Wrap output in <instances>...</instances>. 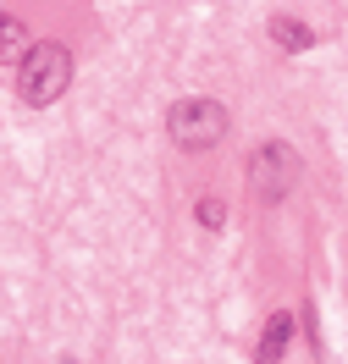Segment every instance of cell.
I'll use <instances>...</instances> for the list:
<instances>
[{
    "instance_id": "2",
    "label": "cell",
    "mask_w": 348,
    "mask_h": 364,
    "mask_svg": "<svg viewBox=\"0 0 348 364\" xmlns=\"http://www.w3.org/2000/svg\"><path fill=\"white\" fill-rule=\"evenodd\" d=\"M72 89V50L61 39H39L17 67V94L23 105H56Z\"/></svg>"
},
{
    "instance_id": "4",
    "label": "cell",
    "mask_w": 348,
    "mask_h": 364,
    "mask_svg": "<svg viewBox=\"0 0 348 364\" xmlns=\"http://www.w3.org/2000/svg\"><path fill=\"white\" fill-rule=\"evenodd\" d=\"M33 50V33L17 11H0V67H23V55Z\"/></svg>"
},
{
    "instance_id": "8",
    "label": "cell",
    "mask_w": 348,
    "mask_h": 364,
    "mask_svg": "<svg viewBox=\"0 0 348 364\" xmlns=\"http://www.w3.org/2000/svg\"><path fill=\"white\" fill-rule=\"evenodd\" d=\"M61 364H78V359H61Z\"/></svg>"
},
{
    "instance_id": "3",
    "label": "cell",
    "mask_w": 348,
    "mask_h": 364,
    "mask_svg": "<svg viewBox=\"0 0 348 364\" xmlns=\"http://www.w3.org/2000/svg\"><path fill=\"white\" fill-rule=\"evenodd\" d=\"M232 116L221 100H205V94H188V100H177L172 111H166V133H172V144L177 149H188V155H199V149H216L221 138H227Z\"/></svg>"
},
{
    "instance_id": "1",
    "label": "cell",
    "mask_w": 348,
    "mask_h": 364,
    "mask_svg": "<svg viewBox=\"0 0 348 364\" xmlns=\"http://www.w3.org/2000/svg\"><path fill=\"white\" fill-rule=\"evenodd\" d=\"M243 177H249V193H255L260 205H277V199H288V193L304 182V160H299V149H293L288 138H265V144L249 149Z\"/></svg>"
},
{
    "instance_id": "5",
    "label": "cell",
    "mask_w": 348,
    "mask_h": 364,
    "mask_svg": "<svg viewBox=\"0 0 348 364\" xmlns=\"http://www.w3.org/2000/svg\"><path fill=\"white\" fill-rule=\"evenodd\" d=\"M288 337H293V309H277V315L265 320L260 342H255V359H260V364H282V353H288Z\"/></svg>"
},
{
    "instance_id": "6",
    "label": "cell",
    "mask_w": 348,
    "mask_h": 364,
    "mask_svg": "<svg viewBox=\"0 0 348 364\" xmlns=\"http://www.w3.org/2000/svg\"><path fill=\"white\" fill-rule=\"evenodd\" d=\"M265 33H271V45L288 50V55H304V50L315 45V28H304L299 17H288V11H277V17L265 23Z\"/></svg>"
},
{
    "instance_id": "7",
    "label": "cell",
    "mask_w": 348,
    "mask_h": 364,
    "mask_svg": "<svg viewBox=\"0 0 348 364\" xmlns=\"http://www.w3.org/2000/svg\"><path fill=\"white\" fill-rule=\"evenodd\" d=\"M194 221L216 232L221 221H227V205H221V199H210V193H205V199H194Z\"/></svg>"
}]
</instances>
